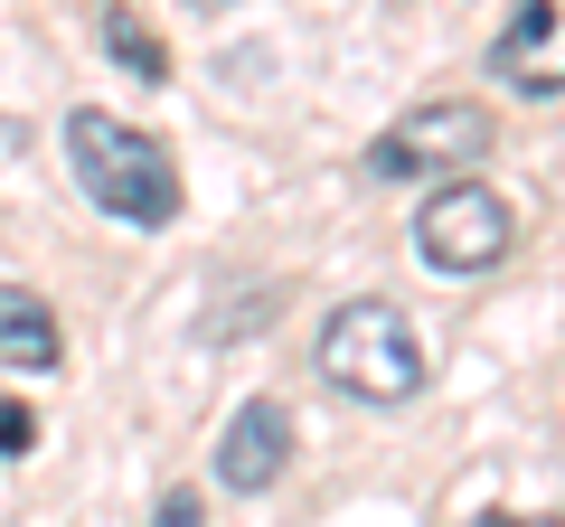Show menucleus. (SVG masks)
<instances>
[{
	"mask_svg": "<svg viewBox=\"0 0 565 527\" xmlns=\"http://www.w3.org/2000/svg\"><path fill=\"white\" fill-rule=\"evenodd\" d=\"M471 527H565V518H519V508H500V518H471Z\"/></svg>",
	"mask_w": 565,
	"mask_h": 527,
	"instance_id": "obj_11",
	"label": "nucleus"
},
{
	"mask_svg": "<svg viewBox=\"0 0 565 527\" xmlns=\"http://www.w3.org/2000/svg\"><path fill=\"white\" fill-rule=\"evenodd\" d=\"M199 10H217V0H199Z\"/></svg>",
	"mask_w": 565,
	"mask_h": 527,
	"instance_id": "obj_12",
	"label": "nucleus"
},
{
	"mask_svg": "<svg viewBox=\"0 0 565 527\" xmlns=\"http://www.w3.org/2000/svg\"><path fill=\"white\" fill-rule=\"evenodd\" d=\"M141 527H207V508H199V490H170V499L151 508Z\"/></svg>",
	"mask_w": 565,
	"mask_h": 527,
	"instance_id": "obj_9",
	"label": "nucleus"
},
{
	"mask_svg": "<svg viewBox=\"0 0 565 527\" xmlns=\"http://www.w3.org/2000/svg\"><path fill=\"white\" fill-rule=\"evenodd\" d=\"M95 29H104V47H114V66H122V76H141V85H161V76H170L161 39H151V29H141L132 10H122V0H114V10H104Z\"/></svg>",
	"mask_w": 565,
	"mask_h": 527,
	"instance_id": "obj_8",
	"label": "nucleus"
},
{
	"mask_svg": "<svg viewBox=\"0 0 565 527\" xmlns=\"http://www.w3.org/2000/svg\"><path fill=\"white\" fill-rule=\"evenodd\" d=\"M490 161V114L481 104H415L405 122H386L367 170L377 180H452V170Z\"/></svg>",
	"mask_w": 565,
	"mask_h": 527,
	"instance_id": "obj_4",
	"label": "nucleus"
},
{
	"mask_svg": "<svg viewBox=\"0 0 565 527\" xmlns=\"http://www.w3.org/2000/svg\"><path fill=\"white\" fill-rule=\"evenodd\" d=\"M29 443H39V415H29V406H0V452H29Z\"/></svg>",
	"mask_w": 565,
	"mask_h": 527,
	"instance_id": "obj_10",
	"label": "nucleus"
},
{
	"mask_svg": "<svg viewBox=\"0 0 565 527\" xmlns=\"http://www.w3.org/2000/svg\"><path fill=\"white\" fill-rule=\"evenodd\" d=\"M490 76L519 95H565V0H519L490 47Z\"/></svg>",
	"mask_w": 565,
	"mask_h": 527,
	"instance_id": "obj_5",
	"label": "nucleus"
},
{
	"mask_svg": "<svg viewBox=\"0 0 565 527\" xmlns=\"http://www.w3.org/2000/svg\"><path fill=\"white\" fill-rule=\"evenodd\" d=\"M282 471H292V415H282L274 396H255V406H236V415H226L217 481L236 490V499H255V490H274Z\"/></svg>",
	"mask_w": 565,
	"mask_h": 527,
	"instance_id": "obj_6",
	"label": "nucleus"
},
{
	"mask_svg": "<svg viewBox=\"0 0 565 527\" xmlns=\"http://www.w3.org/2000/svg\"><path fill=\"white\" fill-rule=\"evenodd\" d=\"M66 170H76V189L122 226H170L180 217V170H170V151L151 142L141 122H122V114L76 104V114H66Z\"/></svg>",
	"mask_w": 565,
	"mask_h": 527,
	"instance_id": "obj_1",
	"label": "nucleus"
},
{
	"mask_svg": "<svg viewBox=\"0 0 565 527\" xmlns=\"http://www.w3.org/2000/svg\"><path fill=\"white\" fill-rule=\"evenodd\" d=\"M509 245H519V217L481 180H444L415 207V255L434 273H490V264H509Z\"/></svg>",
	"mask_w": 565,
	"mask_h": 527,
	"instance_id": "obj_3",
	"label": "nucleus"
},
{
	"mask_svg": "<svg viewBox=\"0 0 565 527\" xmlns=\"http://www.w3.org/2000/svg\"><path fill=\"white\" fill-rule=\"evenodd\" d=\"M311 367L340 386L349 406H405L424 396V340L396 302H340L311 340Z\"/></svg>",
	"mask_w": 565,
	"mask_h": 527,
	"instance_id": "obj_2",
	"label": "nucleus"
},
{
	"mask_svg": "<svg viewBox=\"0 0 565 527\" xmlns=\"http://www.w3.org/2000/svg\"><path fill=\"white\" fill-rule=\"evenodd\" d=\"M0 367H29V377L57 367V311L29 283H0Z\"/></svg>",
	"mask_w": 565,
	"mask_h": 527,
	"instance_id": "obj_7",
	"label": "nucleus"
}]
</instances>
